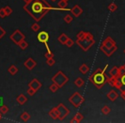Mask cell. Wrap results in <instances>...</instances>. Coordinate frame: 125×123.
I'll use <instances>...</instances> for the list:
<instances>
[{
  "mask_svg": "<svg viewBox=\"0 0 125 123\" xmlns=\"http://www.w3.org/2000/svg\"><path fill=\"white\" fill-rule=\"evenodd\" d=\"M111 108L108 107L107 105H104V107L101 109V112H102L103 114H104V115H107V114H109L110 113H111Z\"/></svg>",
  "mask_w": 125,
  "mask_h": 123,
  "instance_id": "26",
  "label": "cell"
},
{
  "mask_svg": "<svg viewBox=\"0 0 125 123\" xmlns=\"http://www.w3.org/2000/svg\"><path fill=\"white\" fill-rule=\"evenodd\" d=\"M42 86V83H40V81H39V80L37 79H33L31 81L28 83V87L34 89L35 91L38 92V90H40Z\"/></svg>",
  "mask_w": 125,
  "mask_h": 123,
  "instance_id": "12",
  "label": "cell"
},
{
  "mask_svg": "<svg viewBox=\"0 0 125 123\" xmlns=\"http://www.w3.org/2000/svg\"><path fill=\"white\" fill-rule=\"evenodd\" d=\"M23 9L38 22L54 8L45 0H31L23 6Z\"/></svg>",
  "mask_w": 125,
  "mask_h": 123,
  "instance_id": "1",
  "label": "cell"
},
{
  "mask_svg": "<svg viewBox=\"0 0 125 123\" xmlns=\"http://www.w3.org/2000/svg\"><path fill=\"white\" fill-rule=\"evenodd\" d=\"M27 92H28V94L29 96H33L37 92V91H35L34 89L31 88V87H29V88L28 89V91H27Z\"/></svg>",
  "mask_w": 125,
  "mask_h": 123,
  "instance_id": "37",
  "label": "cell"
},
{
  "mask_svg": "<svg viewBox=\"0 0 125 123\" xmlns=\"http://www.w3.org/2000/svg\"><path fill=\"white\" fill-rule=\"evenodd\" d=\"M23 1L25 2V4H28V3H29L31 0H23Z\"/></svg>",
  "mask_w": 125,
  "mask_h": 123,
  "instance_id": "43",
  "label": "cell"
},
{
  "mask_svg": "<svg viewBox=\"0 0 125 123\" xmlns=\"http://www.w3.org/2000/svg\"><path fill=\"white\" fill-rule=\"evenodd\" d=\"M18 46L20 47V49H21L22 50H24L28 47V42H27L26 40L23 39L21 42H20L19 45H18Z\"/></svg>",
  "mask_w": 125,
  "mask_h": 123,
  "instance_id": "25",
  "label": "cell"
},
{
  "mask_svg": "<svg viewBox=\"0 0 125 123\" xmlns=\"http://www.w3.org/2000/svg\"><path fill=\"white\" fill-rule=\"evenodd\" d=\"M69 101H70V103L75 108H79L84 102H85V98H84L78 92H75V93H73L70 97Z\"/></svg>",
  "mask_w": 125,
  "mask_h": 123,
  "instance_id": "6",
  "label": "cell"
},
{
  "mask_svg": "<svg viewBox=\"0 0 125 123\" xmlns=\"http://www.w3.org/2000/svg\"><path fill=\"white\" fill-rule=\"evenodd\" d=\"M4 11H5L6 16H10V15H11V13L13 12L12 9H11V8L10 7L9 5H6L5 7L4 8Z\"/></svg>",
  "mask_w": 125,
  "mask_h": 123,
  "instance_id": "31",
  "label": "cell"
},
{
  "mask_svg": "<svg viewBox=\"0 0 125 123\" xmlns=\"http://www.w3.org/2000/svg\"><path fill=\"white\" fill-rule=\"evenodd\" d=\"M109 65L106 64L103 69L101 68H97L96 71H94L92 75L89 76V81L95 85L98 89H101L106 83V80H107V75H105V71L107 69Z\"/></svg>",
  "mask_w": 125,
  "mask_h": 123,
  "instance_id": "2",
  "label": "cell"
},
{
  "mask_svg": "<svg viewBox=\"0 0 125 123\" xmlns=\"http://www.w3.org/2000/svg\"><path fill=\"white\" fill-rule=\"evenodd\" d=\"M52 81L56 83L60 88L64 86L67 83L69 82V77L65 75L62 71H58L53 77L52 78Z\"/></svg>",
  "mask_w": 125,
  "mask_h": 123,
  "instance_id": "5",
  "label": "cell"
},
{
  "mask_svg": "<svg viewBox=\"0 0 125 123\" xmlns=\"http://www.w3.org/2000/svg\"><path fill=\"white\" fill-rule=\"evenodd\" d=\"M69 38H70V37H69L68 35L62 33H61V34L58 36V38H57V40H58V42L61 44V45H65V44H66L67 40H68Z\"/></svg>",
  "mask_w": 125,
  "mask_h": 123,
  "instance_id": "17",
  "label": "cell"
},
{
  "mask_svg": "<svg viewBox=\"0 0 125 123\" xmlns=\"http://www.w3.org/2000/svg\"><path fill=\"white\" fill-rule=\"evenodd\" d=\"M63 21L66 23H68V24H70V23H71V21H73V17H72L70 15H66V16L63 17Z\"/></svg>",
  "mask_w": 125,
  "mask_h": 123,
  "instance_id": "33",
  "label": "cell"
},
{
  "mask_svg": "<svg viewBox=\"0 0 125 123\" xmlns=\"http://www.w3.org/2000/svg\"><path fill=\"white\" fill-rule=\"evenodd\" d=\"M48 114L50 115V117L53 120H57L58 119V111H57V108L54 107L53 109H52L49 111Z\"/></svg>",
  "mask_w": 125,
  "mask_h": 123,
  "instance_id": "18",
  "label": "cell"
},
{
  "mask_svg": "<svg viewBox=\"0 0 125 123\" xmlns=\"http://www.w3.org/2000/svg\"><path fill=\"white\" fill-rule=\"evenodd\" d=\"M49 38H50V35L45 31H41L37 35V39H38L39 42H40V43H43V44L47 43Z\"/></svg>",
  "mask_w": 125,
  "mask_h": 123,
  "instance_id": "10",
  "label": "cell"
},
{
  "mask_svg": "<svg viewBox=\"0 0 125 123\" xmlns=\"http://www.w3.org/2000/svg\"><path fill=\"white\" fill-rule=\"evenodd\" d=\"M2 113H1V112H0V121H1V120H2Z\"/></svg>",
  "mask_w": 125,
  "mask_h": 123,
  "instance_id": "44",
  "label": "cell"
},
{
  "mask_svg": "<svg viewBox=\"0 0 125 123\" xmlns=\"http://www.w3.org/2000/svg\"><path fill=\"white\" fill-rule=\"evenodd\" d=\"M117 50L116 44L111 37H107L104 41L102 42V45H100V50L106 56L111 57L116 50Z\"/></svg>",
  "mask_w": 125,
  "mask_h": 123,
  "instance_id": "3",
  "label": "cell"
},
{
  "mask_svg": "<svg viewBox=\"0 0 125 123\" xmlns=\"http://www.w3.org/2000/svg\"><path fill=\"white\" fill-rule=\"evenodd\" d=\"M109 75L111 77H116V76H119V68H117L116 66L112 67L111 70L109 72Z\"/></svg>",
  "mask_w": 125,
  "mask_h": 123,
  "instance_id": "19",
  "label": "cell"
},
{
  "mask_svg": "<svg viewBox=\"0 0 125 123\" xmlns=\"http://www.w3.org/2000/svg\"><path fill=\"white\" fill-rule=\"evenodd\" d=\"M16 102L19 104L20 105H24L27 102H28V97L24 95V94H20L16 97Z\"/></svg>",
  "mask_w": 125,
  "mask_h": 123,
  "instance_id": "16",
  "label": "cell"
},
{
  "mask_svg": "<svg viewBox=\"0 0 125 123\" xmlns=\"http://www.w3.org/2000/svg\"><path fill=\"white\" fill-rule=\"evenodd\" d=\"M70 122H77V121H76V120L75 119V118L73 117V119H72L71 121H70ZM77 123H78V122H77Z\"/></svg>",
  "mask_w": 125,
  "mask_h": 123,
  "instance_id": "42",
  "label": "cell"
},
{
  "mask_svg": "<svg viewBox=\"0 0 125 123\" xmlns=\"http://www.w3.org/2000/svg\"><path fill=\"white\" fill-rule=\"evenodd\" d=\"M46 64L48 65V66H50V67H52V66H53L54 64H55V59H54V57H52V58H48V59H46Z\"/></svg>",
  "mask_w": 125,
  "mask_h": 123,
  "instance_id": "32",
  "label": "cell"
},
{
  "mask_svg": "<svg viewBox=\"0 0 125 123\" xmlns=\"http://www.w3.org/2000/svg\"><path fill=\"white\" fill-rule=\"evenodd\" d=\"M120 80H121L122 85H123L121 90H120V92H121V93H120V96H121L122 98H123V100H125V75L120 76Z\"/></svg>",
  "mask_w": 125,
  "mask_h": 123,
  "instance_id": "15",
  "label": "cell"
},
{
  "mask_svg": "<svg viewBox=\"0 0 125 123\" xmlns=\"http://www.w3.org/2000/svg\"><path fill=\"white\" fill-rule=\"evenodd\" d=\"M8 72L11 75H16L18 72V68L16 66V65H11L9 68H8Z\"/></svg>",
  "mask_w": 125,
  "mask_h": 123,
  "instance_id": "22",
  "label": "cell"
},
{
  "mask_svg": "<svg viewBox=\"0 0 125 123\" xmlns=\"http://www.w3.org/2000/svg\"><path fill=\"white\" fill-rule=\"evenodd\" d=\"M74 118H75V120L77 121V122H81V121L83 120V118H84V116H83V114H82V113H80V112H77L76 114H75V116H74Z\"/></svg>",
  "mask_w": 125,
  "mask_h": 123,
  "instance_id": "29",
  "label": "cell"
},
{
  "mask_svg": "<svg viewBox=\"0 0 125 123\" xmlns=\"http://www.w3.org/2000/svg\"><path fill=\"white\" fill-rule=\"evenodd\" d=\"M5 34H6V31L2 28V27L0 26V39H1Z\"/></svg>",
  "mask_w": 125,
  "mask_h": 123,
  "instance_id": "39",
  "label": "cell"
},
{
  "mask_svg": "<svg viewBox=\"0 0 125 123\" xmlns=\"http://www.w3.org/2000/svg\"><path fill=\"white\" fill-rule=\"evenodd\" d=\"M106 83H108L110 85H111L112 87L118 89V90H121L122 86V82L120 80V76L116 77H107V80H106Z\"/></svg>",
  "mask_w": 125,
  "mask_h": 123,
  "instance_id": "9",
  "label": "cell"
},
{
  "mask_svg": "<svg viewBox=\"0 0 125 123\" xmlns=\"http://www.w3.org/2000/svg\"><path fill=\"white\" fill-rule=\"evenodd\" d=\"M68 5V3H67L66 0H60L58 3H57V6H58V9L57 10H62V9H64V8L67 7Z\"/></svg>",
  "mask_w": 125,
  "mask_h": 123,
  "instance_id": "21",
  "label": "cell"
},
{
  "mask_svg": "<svg viewBox=\"0 0 125 123\" xmlns=\"http://www.w3.org/2000/svg\"><path fill=\"white\" fill-rule=\"evenodd\" d=\"M0 112L2 113L3 114H6L9 112V107L6 106L5 104H3V105L0 107Z\"/></svg>",
  "mask_w": 125,
  "mask_h": 123,
  "instance_id": "30",
  "label": "cell"
},
{
  "mask_svg": "<svg viewBox=\"0 0 125 123\" xmlns=\"http://www.w3.org/2000/svg\"><path fill=\"white\" fill-rule=\"evenodd\" d=\"M10 39L14 44L18 45L20 42H21L23 39H25V35L23 34L19 29H16V30H15L14 33L10 36Z\"/></svg>",
  "mask_w": 125,
  "mask_h": 123,
  "instance_id": "8",
  "label": "cell"
},
{
  "mask_svg": "<svg viewBox=\"0 0 125 123\" xmlns=\"http://www.w3.org/2000/svg\"><path fill=\"white\" fill-rule=\"evenodd\" d=\"M45 57L46 59L52 58V57H54V54L52 53V51H51V50H47L46 53L45 54Z\"/></svg>",
  "mask_w": 125,
  "mask_h": 123,
  "instance_id": "36",
  "label": "cell"
},
{
  "mask_svg": "<svg viewBox=\"0 0 125 123\" xmlns=\"http://www.w3.org/2000/svg\"><path fill=\"white\" fill-rule=\"evenodd\" d=\"M6 16V14H5V11H4V9L2 8V9H0V18H4Z\"/></svg>",
  "mask_w": 125,
  "mask_h": 123,
  "instance_id": "40",
  "label": "cell"
},
{
  "mask_svg": "<svg viewBox=\"0 0 125 123\" xmlns=\"http://www.w3.org/2000/svg\"><path fill=\"white\" fill-rule=\"evenodd\" d=\"M119 76H122V75H125V67L124 65H123V66L119 67Z\"/></svg>",
  "mask_w": 125,
  "mask_h": 123,
  "instance_id": "38",
  "label": "cell"
},
{
  "mask_svg": "<svg viewBox=\"0 0 125 123\" xmlns=\"http://www.w3.org/2000/svg\"><path fill=\"white\" fill-rule=\"evenodd\" d=\"M117 5H116V4H115L114 2H112V3H111V4L108 5V9H109L111 12H115V11L117 9Z\"/></svg>",
  "mask_w": 125,
  "mask_h": 123,
  "instance_id": "27",
  "label": "cell"
},
{
  "mask_svg": "<svg viewBox=\"0 0 125 123\" xmlns=\"http://www.w3.org/2000/svg\"><path fill=\"white\" fill-rule=\"evenodd\" d=\"M75 44V41H74L72 38H69L68 40H67V42H66V44H65V45H66L67 47H69V48H70V47H72L73 46V45Z\"/></svg>",
  "mask_w": 125,
  "mask_h": 123,
  "instance_id": "35",
  "label": "cell"
},
{
  "mask_svg": "<svg viewBox=\"0 0 125 123\" xmlns=\"http://www.w3.org/2000/svg\"><path fill=\"white\" fill-rule=\"evenodd\" d=\"M74 83L77 87H82L84 85V84H85V81L83 80V79H82L81 77H78V78H76V80H75Z\"/></svg>",
  "mask_w": 125,
  "mask_h": 123,
  "instance_id": "23",
  "label": "cell"
},
{
  "mask_svg": "<svg viewBox=\"0 0 125 123\" xmlns=\"http://www.w3.org/2000/svg\"><path fill=\"white\" fill-rule=\"evenodd\" d=\"M4 104V97L2 96H0V107Z\"/></svg>",
  "mask_w": 125,
  "mask_h": 123,
  "instance_id": "41",
  "label": "cell"
},
{
  "mask_svg": "<svg viewBox=\"0 0 125 123\" xmlns=\"http://www.w3.org/2000/svg\"><path fill=\"white\" fill-rule=\"evenodd\" d=\"M79 71H80L81 73L82 74V75H87V72L89 71V67L87 66V64L83 63V64L81 65L80 68H79Z\"/></svg>",
  "mask_w": 125,
  "mask_h": 123,
  "instance_id": "20",
  "label": "cell"
},
{
  "mask_svg": "<svg viewBox=\"0 0 125 123\" xmlns=\"http://www.w3.org/2000/svg\"><path fill=\"white\" fill-rule=\"evenodd\" d=\"M36 66H37L36 61L33 60L32 57H29V58H28L24 62V67L27 68V69H28V70H33Z\"/></svg>",
  "mask_w": 125,
  "mask_h": 123,
  "instance_id": "11",
  "label": "cell"
},
{
  "mask_svg": "<svg viewBox=\"0 0 125 123\" xmlns=\"http://www.w3.org/2000/svg\"><path fill=\"white\" fill-rule=\"evenodd\" d=\"M70 12H71V14L73 15L75 17H79V16L83 13V9L80 7V5L75 4L72 9H70Z\"/></svg>",
  "mask_w": 125,
  "mask_h": 123,
  "instance_id": "13",
  "label": "cell"
},
{
  "mask_svg": "<svg viewBox=\"0 0 125 123\" xmlns=\"http://www.w3.org/2000/svg\"><path fill=\"white\" fill-rule=\"evenodd\" d=\"M59 88H60V87H59L58 85H57L56 83H54V82H52V85H51L50 86H49V90H50L52 92H53V93H54V92H57V91L58 90Z\"/></svg>",
  "mask_w": 125,
  "mask_h": 123,
  "instance_id": "28",
  "label": "cell"
},
{
  "mask_svg": "<svg viewBox=\"0 0 125 123\" xmlns=\"http://www.w3.org/2000/svg\"><path fill=\"white\" fill-rule=\"evenodd\" d=\"M57 111H58V120L59 121H63L70 114V109L62 103H60L57 106Z\"/></svg>",
  "mask_w": 125,
  "mask_h": 123,
  "instance_id": "7",
  "label": "cell"
},
{
  "mask_svg": "<svg viewBox=\"0 0 125 123\" xmlns=\"http://www.w3.org/2000/svg\"><path fill=\"white\" fill-rule=\"evenodd\" d=\"M31 28H32V30H33V32H38L39 30L40 29V25H39L38 23L35 22L31 26Z\"/></svg>",
  "mask_w": 125,
  "mask_h": 123,
  "instance_id": "34",
  "label": "cell"
},
{
  "mask_svg": "<svg viewBox=\"0 0 125 123\" xmlns=\"http://www.w3.org/2000/svg\"><path fill=\"white\" fill-rule=\"evenodd\" d=\"M75 43L80 46V48L84 51H87L93 45H94L95 41H94V35L89 32H86L84 38H81V39H76Z\"/></svg>",
  "mask_w": 125,
  "mask_h": 123,
  "instance_id": "4",
  "label": "cell"
},
{
  "mask_svg": "<svg viewBox=\"0 0 125 123\" xmlns=\"http://www.w3.org/2000/svg\"><path fill=\"white\" fill-rule=\"evenodd\" d=\"M106 97H108V99H109L110 101L114 102V101H116V98L118 97V93L115 90H111L107 94H106Z\"/></svg>",
  "mask_w": 125,
  "mask_h": 123,
  "instance_id": "14",
  "label": "cell"
},
{
  "mask_svg": "<svg viewBox=\"0 0 125 123\" xmlns=\"http://www.w3.org/2000/svg\"><path fill=\"white\" fill-rule=\"evenodd\" d=\"M124 67H125V64H124Z\"/></svg>",
  "mask_w": 125,
  "mask_h": 123,
  "instance_id": "47",
  "label": "cell"
},
{
  "mask_svg": "<svg viewBox=\"0 0 125 123\" xmlns=\"http://www.w3.org/2000/svg\"><path fill=\"white\" fill-rule=\"evenodd\" d=\"M124 54H125V49H124Z\"/></svg>",
  "mask_w": 125,
  "mask_h": 123,
  "instance_id": "46",
  "label": "cell"
},
{
  "mask_svg": "<svg viewBox=\"0 0 125 123\" xmlns=\"http://www.w3.org/2000/svg\"><path fill=\"white\" fill-rule=\"evenodd\" d=\"M52 2H55V1H57V0H52Z\"/></svg>",
  "mask_w": 125,
  "mask_h": 123,
  "instance_id": "45",
  "label": "cell"
},
{
  "mask_svg": "<svg viewBox=\"0 0 125 123\" xmlns=\"http://www.w3.org/2000/svg\"><path fill=\"white\" fill-rule=\"evenodd\" d=\"M66 1H68V0H66Z\"/></svg>",
  "mask_w": 125,
  "mask_h": 123,
  "instance_id": "48",
  "label": "cell"
},
{
  "mask_svg": "<svg viewBox=\"0 0 125 123\" xmlns=\"http://www.w3.org/2000/svg\"><path fill=\"white\" fill-rule=\"evenodd\" d=\"M30 118H31V116H30V114H28V112L24 111L23 113H21V119L23 121H29Z\"/></svg>",
  "mask_w": 125,
  "mask_h": 123,
  "instance_id": "24",
  "label": "cell"
}]
</instances>
